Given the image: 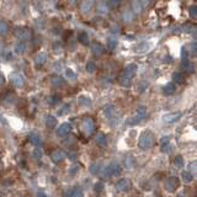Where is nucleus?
Masks as SVG:
<instances>
[{
  "instance_id": "obj_16",
  "label": "nucleus",
  "mask_w": 197,
  "mask_h": 197,
  "mask_svg": "<svg viewBox=\"0 0 197 197\" xmlns=\"http://www.w3.org/2000/svg\"><path fill=\"white\" fill-rule=\"evenodd\" d=\"M175 84L172 83V81H170V83H168L165 86H164V89H163V92L165 94V95H171V94H174V91H175Z\"/></svg>"
},
{
  "instance_id": "obj_42",
  "label": "nucleus",
  "mask_w": 197,
  "mask_h": 197,
  "mask_svg": "<svg viewBox=\"0 0 197 197\" xmlns=\"http://www.w3.org/2000/svg\"><path fill=\"white\" fill-rule=\"evenodd\" d=\"M69 109H70V106H69V105H64V106L60 109V111L58 112V115H59V116H62V115H65L67 112H69Z\"/></svg>"
},
{
  "instance_id": "obj_10",
  "label": "nucleus",
  "mask_w": 197,
  "mask_h": 197,
  "mask_svg": "<svg viewBox=\"0 0 197 197\" xmlns=\"http://www.w3.org/2000/svg\"><path fill=\"white\" fill-rule=\"evenodd\" d=\"M116 190L120 191V192H125V191H128L131 188V181L128 179H121L120 181L116 182Z\"/></svg>"
},
{
  "instance_id": "obj_51",
  "label": "nucleus",
  "mask_w": 197,
  "mask_h": 197,
  "mask_svg": "<svg viewBox=\"0 0 197 197\" xmlns=\"http://www.w3.org/2000/svg\"><path fill=\"white\" fill-rule=\"evenodd\" d=\"M38 196H40V197H48V196H47V195H44L43 192H38Z\"/></svg>"
},
{
  "instance_id": "obj_17",
  "label": "nucleus",
  "mask_w": 197,
  "mask_h": 197,
  "mask_svg": "<svg viewBox=\"0 0 197 197\" xmlns=\"http://www.w3.org/2000/svg\"><path fill=\"white\" fill-rule=\"evenodd\" d=\"M79 104L84 107H87V106H91V100H90V97L89 96H79Z\"/></svg>"
},
{
  "instance_id": "obj_11",
  "label": "nucleus",
  "mask_w": 197,
  "mask_h": 197,
  "mask_svg": "<svg viewBox=\"0 0 197 197\" xmlns=\"http://www.w3.org/2000/svg\"><path fill=\"white\" fill-rule=\"evenodd\" d=\"M51 159H52L53 163L58 164V163H60V161H63L65 159V153L63 150H60V149H57L51 154Z\"/></svg>"
},
{
  "instance_id": "obj_1",
  "label": "nucleus",
  "mask_w": 197,
  "mask_h": 197,
  "mask_svg": "<svg viewBox=\"0 0 197 197\" xmlns=\"http://www.w3.org/2000/svg\"><path fill=\"white\" fill-rule=\"evenodd\" d=\"M137 70H138V65L137 64H128L125 70L122 71L121 74V78H120V81L123 86H129L131 83H132V79L134 78V75L137 74Z\"/></svg>"
},
{
  "instance_id": "obj_49",
  "label": "nucleus",
  "mask_w": 197,
  "mask_h": 197,
  "mask_svg": "<svg viewBox=\"0 0 197 197\" xmlns=\"http://www.w3.org/2000/svg\"><path fill=\"white\" fill-rule=\"evenodd\" d=\"M191 48H192V49H191V53H192V54H196V48H197V47H196V43H195V42L191 43Z\"/></svg>"
},
{
  "instance_id": "obj_20",
  "label": "nucleus",
  "mask_w": 197,
  "mask_h": 197,
  "mask_svg": "<svg viewBox=\"0 0 197 197\" xmlns=\"http://www.w3.org/2000/svg\"><path fill=\"white\" fill-rule=\"evenodd\" d=\"M97 11L101 14H107L109 13V8L106 5V2H98L97 3Z\"/></svg>"
},
{
  "instance_id": "obj_21",
  "label": "nucleus",
  "mask_w": 197,
  "mask_h": 197,
  "mask_svg": "<svg viewBox=\"0 0 197 197\" xmlns=\"http://www.w3.org/2000/svg\"><path fill=\"white\" fill-rule=\"evenodd\" d=\"M145 115H147V107L145 106H138L137 110H136V116L142 120V118L145 117Z\"/></svg>"
},
{
  "instance_id": "obj_37",
  "label": "nucleus",
  "mask_w": 197,
  "mask_h": 197,
  "mask_svg": "<svg viewBox=\"0 0 197 197\" xmlns=\"http://www.w3.org/2000/svg\"><path fill=\"white\" fill-rule=\"evenodd\" d=\"M188 11H190V16L191 17H196L197 16V6L196 5H191L190 8H188Z\"/></svg>"
},
{
  "instance_id": "obj_25",
  "label": "nucleus",
  "mask_w": 197,
  "mask_h": 197,
  "mask_svg": "<svg viewBox=\"0 0 197 197\" xmlns=\"http://www.w3.org/2000/svg\"><path fill=\"white\" fill-rule=\"evenodd\" d=\"M79 41H80V43L84 44V46H87V44L90 43V38H89V36H87L86 32H81V33L79 35Z\"/></svg>"
},
{
  "instance_id": "obj_41",
  "label": "nucleus",
  "mask_w": 197,
  "mask_h": 197,
  "mask_svg": "<svg viewBox=\"0 0 197 197\" xmlns=\"http://www.w3.org/2000/svg\"><path fill=\"white\" fill-rule=\"evenodd\" d=\"M94 188H95V191L98 193V192H101L102 191V188H104V183L102 182H96L95 183V186H94Z\"/></svg>"
},
{
  "instance_id": "obj_47",
  "label": "nucleus",
  "mask_w": 197,
  "mask_h": 197,
  "mask_svg": "<svg viewBox=\"0 0 197 197\" xmlns=\"http://www.w3.org/2000/svg\"><path fill=\"white\" fill-rule=\"evenodd\" d=\"M110 31H111V33H112V35H118V33H120V27H118L117 25H114V26L111 27V30H110Z\"/></svg>"
},
{
  "instance_id": "obj_28",
  "label": "nucleus",
  "mask_w": 197,
  "mask_h": 197,
  "mask_svg": "<svg viewBox=\"0 0 197 197\" xmlns=\"http://www.w3.org/2000/svg\"><path fill=\"white\" fill-rule=\"evenodd\" d=\"M181 177H182V180H183L185 182H187V183H188V182H191V181L193 180V175H191L187 170L181 172Z\"/></svg>"
},
{
  "instance_id": "obj_43",
  "label": "nucleus",
  "mask_w": 197,
  "mask_h": 197,
  "mask_svg": "<svg viewBox=\"0 0 197 197\" xmlns=\"http://www.w3.org/2000/svg\"><path fill=\"white\" fill-rule=\"evenodd\" d=\"M48 102H49L51 105H56V104L58 102V96H57V95H52V96L48 98Z\"/></svg>"
},
{
  "instance_id": "obj_36",
  "label": "nucleus",
  "mask_w": 197,
  "mask_h": 197,
  "mask_svg": "<svg viewBox=\"0 0 197 197\" xmlns=\"http://www.w3.org/2000/svg\"><path fill=\"white\" fill-rule=\"evenodd\" d=\"M122 17H123V21H126V22H131V21H132V19H133V16H132L131 11H125V13H123V15H122Z\"/></svg>"
},
{
  "instance_id": "obj_4",
  "label": "nucleus",
  "mask_w": 197,
  "mask_h": 197,
  "mask_svg": "<svg viewBox=\"0 0 197 197\" xmlns=\"http://www.w3.org/2000/svg\"><path fill=\"white\" fill-rule=\"evenodd\" d=\"M15 35H16V37H17L19 40H21V41H29V40H31V37H32V31H31L29 27L20 26V27H16Z\"/></svg>"
},
{
  "instance_id": "obj_3",
  "label": "nucleus",
  "mask_w": 197,
  "mask_h": 197,
  "mask_svg": "<svg viewBox=\"0 0 197 197\" xmlns=\"http://www.w3.org/2000/svg\"><path fill=\"white\" fill-rule=\"evenodd\" d=\"M121 166L116 163V161H112L109 164V166L105 169L104 171V177H110V176H118L121 175Z\"/></svg>"
},
{
  "instance_id": "obj_5",
  "label": "nucleus",
  "mask_w": 197,
  "mask_h": 197,
  "mask_svg": "<svg viewBox=\"0 0 197 197\" xmlns=\"http://www.w3.org/2000/svg\"><path fill=\"white\" fill-rule=\"evenodd\" d=\"M80 129L86 134V136H90L95 132V123L91 118H84L81 125H80Z\"/></svg>"
},
{
  "instance_id": "obj_6",
  "label": "nucleus",
  "mask_w": 197,
  "mask_h": 197,
  "mask_svg": "<svg viewBox=\"0 0 197 197\" xmlns=\"http://www.w3.org/2000/svg\"><path fill=\"white\" fill-rule=\"evenodd\" d=\"M9 80L11 81V84H13L15 87H22V86L25 85V79H24V76H22L20 73H17V71L11 73V74L9 75Z\"/></svg>"
},
{
  "instance_id": "obj_19",
  "label": "nucleus",
  "mask_w": 197,
  "mask_h": 197,
  "mask_svg": "<svg viewBox=\"0 0 197 197\" xmlns=\"http://www.w3.org/2000/svg\"><path fill=\"white\" fill-rule=\"evenodd\" d=\"M172 80L175 81V83H177V84H182L183 83V80H185V76H183V74L182 73H180V71H175L174 74H172ZM174 83V84H175Z\"/></svg>"
},
{
  "instance_id": "obj_22",
  "label": "nucleus",
  "mask_w": 197,
  "mask_h": 197,
  "mask_svg": "<svg viewBox=\"0 0 197 197\" xmlns=\"http://www.w3.org/2000/svg\"><path fill=\"white\" fill-rule=\"evenodd\" d=\"M115 111H116V109H115L114 105H107V106H105V109H104V115H105L106 117H111V116L115 114Z\"/></svg>"
},
{
  "instance_id": "obj_8",
  "label": "nucleus",
  "mask_w": 197,
  "mask_h": 197,
  "mask_svg": "<svg viewBox=\"0 0 197 197\" xmlns=\"http://www.w3.org/2000/svg\"><path fill=\"white\" fill-rule=\"evenodd\" d=\"M70 131H71V126H70V123L64 122V123H62V125L57 128L56 133H57V136H58V137L64 138V137H67V136L70 133Z\"/></svg>"
},
{
  "instance_id": "obj_45",
  "label": "nucleus",
  "mask_w": 197,
  "mask_h": 197,
  "mask_svg": "<svg viewBox=\"0 0 197 197\" xmlns=\"http://www.w3.org/2000/svg\"><path fill=\"white\" fill-rule=\"evenodd\" d=\"M188 168H190V170H187V171H188L191 175H193V174L196 172V161H192Z\"/></svg>"
},
{
  "instance_id": "obj_2",
  "label": "nucleus",
  "mask_w": 197,
  "mask_h": 197,
  "mask_svg": "<svg viewBox=\"0 0 197 197\" xmlns=\"http://www.w3.org/2000/svg\"><path fill=\"white\" fill-rule=\"evenodd\" d=\"M154 144V134L150 131H145L141 134V138L138 141V147L143 150H147L152 148Z\"/></svg>"
},
{
  "instance_id": "obj_39",
  "label": "nucleus",
  "mask_w": 197,
  "mask_h": 197,
  "mask_svg": "<svg viewBox=\"0 0 197 197\" xmlns=\"http://www.w3.org/2000/svg\"><path fill=\"white\" fill-rule=\"evenodd\" d=\"M65 75H67L68 79H75V78H76V74H75L71 69H69V68L65 70Z\"/></svg>"
},
{
  "instance_id": "obj_18",
  "label": "nucleus",
  "mask_w": 197,
  "mask_h": 197,
  "mask_svg": "<svg viewBox=\"0 0 197 197\" xmlns=\"http://www.w3.org/2000/svg\"><path fill=\"white\" fill-rule=\"evenodd\" d=\"M101 171V164L100 163H92L90 165V172L92 175H97V174H100Z\"/></svg>"
},
{
  "instance_id": "obj_26",
  "label": "nucleus",
  "mask_w": 197,
  "mask_h": 197,
  "mask_svg": "<svg viewBox=\"0 0 197 197\" xmlns=\"http://www.w3.org/2000/svg\"><path fill=\"white\" fill-rule=\"evenodd\" d=\"M9 31V26L5 21H0V36H5Z\"/></svg>"
},
{
  "instance_id": "obj_35",
  "label": "nucleus",
  "mask_w": 197,
  "mask_h": 197,
  "mask_svg": "<svg viewBox=\"0 0 197 197\" xmlns=\"http://www.w3.org/2000/svg\"><path fill=\"white\" fill-rule=\"evenodd\" d=\"M116 46H117V41H115L114 38H109V40H107V48H109V49L114 51V49L116 48Z\"/></svg>"
},
{
  "instance_id": "obj_31",
  "label": "nucleus",
  "mask_w": 197,
  "mask_h": 197,
  "mask_svg": "<svg viewBox=\"0 0 197 197\" xmlns=\"http://www.w3.org/2000/svg\"><path fill=\"white\" fill-rule=\"evenodd\" d=\"M170 143V137L166 136V137H163L161 141H160V145H161V150L165 152L166 150V145Z\"/></svg>"
},
{
  "instance_id": "obj_27",
  "label": "nucleus",
  "mask_w": 197,
  "mask_h": 197,
  "mask_svg": "<svg viewBox=\"0 0 197 197\" xmlns=\"http://www.w3.org/2000/svg\"><path fill=\"white\" fill-rule=\"evenodd\" d=\"M85 69H86V71H87V73L92 74V73L96 70V64H95V62H92V60H89V62L86 63V67H85Z\"/></svg>"
},
{
  "instance_id": "obj_13",
  "label": "nucleus",
  "mask_w": 197,
  "mask_h": 197,
  "mask_svg": "<svg viewBox=\"0 0 197 197\" xmlns=\"http://www.w3.org/2000/svg\"><path fill=\"white\" fill-rule=\"evenodd\" d=\"M29 139H30V142H31L33 145H36V147H41V145H42V139H41V137H40L36 132H30V133H29Z\"/></svg>"
},
{
  "instance_id": "obj_48",
  "label": "nucleus",
  "mask_w": 197,
  "mask_h": 197,
  "mask_svg": "<svg viewBox=\"0 0 197 197\" xmlns=\"http://www.w3.org/2000/svg\"><path fill=\"white\" fill-rule=\"evenodd\" d=\"M78 171H79V165H74V166H71V168H70L69 174H70V175H74V174H76Z\"/></svg>"
},
{
  "instance_id": "obj_32",
  "label": "nucleus",
  "mask_w": 197,
  "mask_h": 197,
  "mask_svg": "<svg viewBox=\"0 0 197 197\" xmlns=\"http://www.w3.org/2000/svg\"><path fill=\"white\" fill-rule=\"evenodd\" d=\"M174 164H175L176 168L182 169V168H183V158H182L181 155H177V156L175 158V160H174Z\"/></svg>"
},
{
  "instance_id": "obj_40",
  "label": "nucleus",
  "mask_w": 197,
  "mask_h": 197,
  "mask_svg": "<svg viewBox=\"0 0 197 197\" xmlns=\"http://www.w3.org/2000/svg\"><path fill=\"white\" fill-rule=\"evenodd\" d=\"M32 156H33L35 159H41V158H42V150H41L40 148L35 149L33 153H32Z\"/></svg>"
},
{
  "instance_id": "obj_38",
  "label": "nucleus",
  "mask_w": 197,
  "mask_h": 197,
  "mask_svg": "<svg viewBox=\"0 0 197 197\" xmlns=\"http://www.w3.org/2000/svg\"><path fill=\"white\" fill-rule=\"evenodd\" d=\"M106 5H107V8H117L118 5H120V2L118 0H111V2H107L106 3Z\"/></svg>"
},
{
  "instance_id": "obj_15",
  "label": "nucleus",
  "mask_w": 197,
  "mask_h": 197,
  "mask_svg": "<svg viewBox=\"0 0 197 197\" xmlns=\"http://www.w3.org/2000/svg\"><path fill=\"white\" fill-rule=\"evenodd\" d=\"M92 5H94V2H91V0H87V2H83V3H81V6H80V10H81L84 14H86V13H89V11L91 10Z\"/></svg>"
},
{
  "instance_id": "obj_7",
  "label": "nucleus",
  "mask_w": 197,
  "mask_h": 197,
  "mask_svg": "<svg viewBox=\"0 0 197 197\" xmlns=\"http://www.w3.org/2000/svg\"><path fill=\"white\" fill-rule=\"evenodd\" d=\"M164 187L169 192H175L179 187V179L177 177H168L164 182Z\"/></svg>"
},
{
  "instance_id": "obj_46",
  "label": "nucleus",
  "mask_w": 197,
  "mask_h": 197,
  "mask_svg": "<svg viewBox=\"0 0 197 197\" xmlns=\"http://www.w3.org/2000/svg\"><path fill=\"white\" fill-rule=\"evenodd\" d=\"M187 56H188V52H187V48H182L181 49V59L182 60H186L187 59Z\"/></svg>"
},
{
  "instance_id": "obj_14",
  "label": "nucleus",
  "mask_w": 197,
  "mask_h": 197,
  "mask_svg": "<svg viewBox=\"0 0 197 197\" xmlns=\"http://www.w3.org/2000/svg\"><path fill=\"white\" fill-rule=\"evenodd\" d=\"M47 58H48L47 53H44V52H41V53H38V54H37V57H36V59H35V63H36V65H37V67H41V65H43V64L46 63Z\"/></svg>"
},
{
  "instance_id": "obj_23",
  "label": "nucleus",
  "mask_w": 197,
  "mask_h": 197,
  "mask_svg": "<svg viewBox=\"0 0 197 197\" xmlns=\"http://www.w3.org/2000/svg\"><path fill=\"white\" fill-rule=\"evenodd\" d=\"M56 125H57L56 117H53V116H47V117H46V126H47L48 128H54Z\"/></svg>"
},
{
  "instance_id": "obj_33",
  "label": "nucleus",
  "mask_w": 197,
  "mask_h": 197,
  "mask_svg": "<svg viewBox=\"0 0 197 197\" xmlns=\"http://www.w3.org/2000/svg\"><path fill=\"white\" fill-rule=\"evenodd\" d=\"M132 8H133V10H134L136 14H141L142 10H143V8H142V5H141V2H133V3H132Z\"/></svg>"
},
{
  "instance_id": "obj_12",
  "label": "nucleus",
  "mask_w": 197,
  "mask_h": 197,
  "mask_svg": "<svg viewBox=\"0 0 197 197\" xmlns=\"http://www.w3.org/2000/svg\"><path fill=\"white\" fill-rule=\"evenodd\" d=\"M91 52L94 56H97L100 57L105 53V47L101 44V43H92L91 44Z\"/></svg>"
},
{
  "instance_id": "obj_34",
  "label": "nucleus",
  "mask_w": 197,
  "mask_h": 197,
  "mask_svg": "<svg viewBox=\"0 0 197 197\" xmlns=\"http://www.w3.org/2000/svg\"><path fill=\"white\" fill-rule=\"evenodd\" d=\"M52 84L54 85V86H62V85H64V80L60 78V76H54V78H52Z\"/></svg>"
},
{
  "instance_id": "obj_24",
  "label": "nucleus",
  "mask_w": 197,
  "mask_h": 197,
  "mask_svg": "<svg viewBox=\"0 0 197 197\" xmlns=\"http://www.w3.org/2000/svg\"><path fill=\"white\" fill-rule=\"evenodd\" d=\"M96 143L98 144V145H106L107 144V138L105 137V134H102V133H100V134H97L96 136Z\"/></svg>"
},
{
  "instance_id": "obj_29",
  "label": "nucleus",
  "mask_w": 197,
  "mask_h": 197,
  "mask_svg": "<svg viewBox=\"0 0 197 197\" xmlns=\"http://www.w3.org/2000/svg\"><path fill=\"white\" fill-rule=\"evenodd\" d=\"M148 48H149V44L147 42H141V43H138L136 46V52H144Z\"/></svg>"
},
{
  "instance_id": "obj_44",
  "label": "nucleus",
  "mask_w": 197,
  "mask_h": 197,
  "mask_svg": "<svg viewBox=\"0 0 197 197\" xmlns=\"http://www.w3.org/2000/svg\"><path fill=\"white\" fill-rule=\"evenodd\" d=\"M125 165H126L128 169H131V168L133 166V159H132V158H126V159H125Z\"/></svg>"
},
{
  "instance_id": "obj_9",
  "label": "nucleus",
  "mask_w": 197,
  "mask_h": 197,
  "mask_svg": "<svg viewBox=\"0 0 197 197\" xmlns=\"http://www.w3.org/2000/svg\"><path fill=\"white\" fill-rule=\"evenodd\" d=\"M180 117H181V112H171V114H166V115H164V116H163V122H164V123L170 125V123H174V122L179 121V120H180Z\"/></svg>"
},
{
  "instance_id": "obj_50",
  "label": "nucleus",
  "mask_w": 197,
  "mask_h": 197,
  "mask_svg": "<svg viewBox=\"0 0 197 197\" xmlns=\"http://www.w3.org/2000/svg\"><path fill=\"white\" fill-rule=\"evenodd\" d=\"M4 83V76H3V74H2V71H0V85H2Z\"/></svg>"
},
{
  "instance_id": "obj_30",
  "label": "nucleus",
  "mask_w": 197,
  "mask_h": 197,
  "mask_svg": "<svg viewBox=\"0 0 197 197\" xmlns=\"http://www.w3.org/2000/svg\"><path fill=\"white\" fill-rule=\"evenodd\" d=\"M25 52V43L24 42H19V43H16V46H15V53H17V54H22Z\"/></svg>"
}]
</instances>
